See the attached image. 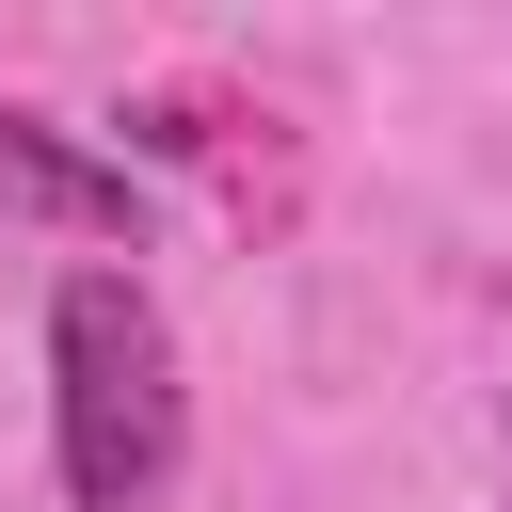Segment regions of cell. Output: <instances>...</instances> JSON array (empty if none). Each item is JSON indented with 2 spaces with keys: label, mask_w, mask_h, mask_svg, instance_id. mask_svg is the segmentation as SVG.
<instances>
[{
  "label": "cell",
  "mask_w": 512,
  "mask_h": 512,
  "mask_svg": "<svg viewBox=\"0 0 512 512\" xmlns=\"http://www.w3.org/2000/svg\"><path fill=\"white\" fill-rule=\"evenodd\" d=\"M48 448H64V496L80 512H160L176 464H192L176 336H160L144 272H112V256H80L48 288Z\"/></svg>",
  "instance_id": "6da1fadb"
},
{
  "label": "cell",
  "mask_w": 512,
  "mask_h": 512,
  "mask_svg": "<svg viewBox=\"0 0 512 512\" xmlns=\"http://www.w3.org/2000/svg\"><path fill=\"white\" fill-rule=\"evenodd\" d=\"M0 208H64V224H144L128 208V176H96V160H64L32 112H0Z\"/></svg>",
  "instance_id": "7a4b0ae2"
}]
</instances>
